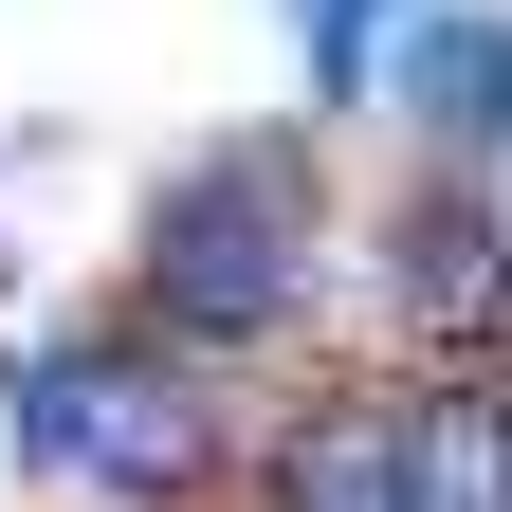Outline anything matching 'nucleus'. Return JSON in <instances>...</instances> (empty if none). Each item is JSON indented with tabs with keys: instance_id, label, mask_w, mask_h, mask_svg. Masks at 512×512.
<instances>
[{
	"instance_id": "nucleus-1",
	"label": "nucleus",
	"mask_w": 512,
	"mask_h": 512,
	"mask_svg": "<svg viewBox=\"0 0 512 512\" xmlns=\"http://www.w3.org/2000/svg\"><path fill=\"white\" fill-rule=\"evenodd\" d=\"M293 293H311V147L238 128L147 202V330L165 348H256V330H293Z\"/></svg>"
},
{
	"instance_id": "nucleus-2",
	"label": "nucleus",
	"mask_w": 512,
	"mask_h": 512,
	"mask_svg": "<svg viewBox=\"0 0 512 512\" xmlns=\"http://www.w3.org/2000/svg\"><path fill=\"white\" fill-rule=\"evenodd\" d=\"M19 458H37V476H92L110 512H165L183 476L220 458V421H202V384H183L165 348L74 330V348H37V366H19Z\"/></svg>"
},
{
	"instance_id": "nucleus-3",
	"label": "nucleus",
	"mask_w": 512,
	"mask_h": 512,
	"mask_svg": "<svg viewBox=\"0 0 512 512\" xmlns=\"http://www.w3.org/2000/svg\"><path fill=\"white\" fill-rule=\"evenodd\" d=\"M384 293H403V330H421V348H458V366H476V348L512 330V220L476 202V183H421V202L384 220Z\"/></svg>"
},
{
	"instance_id": "nucleus-4",
	"label": "nucleus",
	"mask_w": 512,
	"mask_h": 512,
	"mask_svg": "<svg viewBox=\"0 0 512 512\" xmlns=\"http://www.w3.org/2000/svg\"><path fill=\"white\" fill-rule=\"evenodd\" d=\"M384 92H403V128L439 165H512V19H403Z\"/></svg>"
},
{
	"instance_id": "nucleus-5",
	"label": "nucleus",
	"mask_w": 512,
	"mask_h": 512,
	"mask_svg": "<svg viewBox=\"0 0 512 512\" xmlns=\"http://www.w3.org/2000/svg\"><path fill=\"white\" fill-rule=\"evenodd\" d=\"M403 512H512V384L494 366L403 403Z\"/></svg>"
},
{
	"instance_id": "nucleus-6",
	"label": "nucleus",
	"mask_w": 512,
	"mask_h": 512,
	"mask_svg": "<svg viewBox=\"0 0 512 512\" xmlns=\"http://www.w3.org/2000/svg\"><path fill=\"white\" fill-rule=\"evenodd\" d=\"M275 512H403V403H330L275 439Z\"/></svg>"
},
{
	"instance_id": "nucleus-7",
	"label": "nucleus",
	"mask_w": 512,
	"mask_h": 512,
	"mask_svg": "<svg viewBox=\"0 0 512 512\" xmlns=\"http://www.w3.org/2000/svg\"><path fill=\"white\" fill-rule=\"evenodd\" d=\"M403 19H421V0H293V37H311V92H366Z\"/></svg>"
}]
</instances>
